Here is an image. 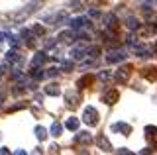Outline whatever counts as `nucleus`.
<instances>
[{
    "mask_svg": "<svg viewBox=\"0 0 157 155\" xmlns=\"http://www.w3.org/2000/svg\"><path fill=\"white\" fill-rule=\"evenodd\" d=\"M39 6H43V2H41V0H32V2H29L28 6H24L22 10H20V12L16 14V16H14V20H16V22H22V20H26V18H29V16H32V14L36 12Z\"/></svg>",
    "mask_w": 157,
    "mask_h": 155,
    "instance_id": "obj_1",
    "label": "nucleus"
},
{
    "mask_svg": "<svg viewBox=\"0 0 157 155\" xmlns=\"http://www.w3.org/2000/svg\"><path fill=\"white\" fill-rule=\"evenodd\" d=\"M82 120H85V124H88L90 128H94V126L98 124V112H96L94 106L85 108V112H82Z\"/></svg>",
    "mask_w": 157,
    "mask_h": 155,
    "instance_id": "obj_2",
    "label": "nucleus"
},
{
    "mask_svg": "<svg viewBox=\"0 0 157 155\" xmlns=\"http://www.w3.org/2000/svg\"><path fill=\"white\" fill-rule=\"evenodd\" d=\"M85 26L90 28V22H88L86 16H78V18H73V20H69V28H71V30H75V32L82 30Z\"/></svg>",
    "mask_w": 157,
    "mask_h": 155,
    "instance_id": "obj_3",
    "label": "nucleus"
},
{
    "mask_svg": "<svg viewBox=\"0 0 157 155\" xmlns=\"http://www.w3.org/2000/svg\"><path fill=\"white\" fill-rule=\"evenodd\" d=\"M130 75H132V67L124 65V67H120V69L116 71V81L118 83H126V81L130 79Z\"/></svg>",
    "mask_w": 157,
    "mask_h": 155,
    "instance_id": "obj_4",
    "label": "nucleus"
},
{
    "mask_svg": "<svg viewBox=\"0 0 157 155\" xmlns=\"http://www.w3.org/2000/svg\"><path fill=\"white\" fill-rule=\"evenodd\" d=\"M118 98H120V93L118 90H106L104 94H102V102H106L108 106H112V104H116L118 102Z\"/></svg>",
    "mask_w": 157,
    "mask_h": 155,
    "instance_id": "obj_5",
    "label": "nucleus"
},
{
    "mask_svg": "<svg viewBox=\"0 0 157 155\" xmlns=\"http://www.w3.org/2000/svg\"><path fill=\"white\" fill-rule=\"evenodd\" d=\"M126 59V51L124 49H116V51H110L106 55V61L108 63H120V61H124Z\"/></svg>",
    "mask_w": 157,
    "mask_h": 155,
    "instance_id": "obj_6",
    "label": "nucleus"
},
{
    "mask_svg": "<svg viewBox=\"0 0 157 155\" xmlns=\"http://www.w3.org/2000/svg\"><path fill=\"white\" fill-rule=\"evenodd\" d=\"M57 40H59V41H63V43H73V41L77 40V32H75V30H65V32L59 33Z\"/></svg>",
    "mask_w": 157,
    "mask_h": 155,
    "instance_id": "obj_7",
    "label": "nucleus"
},
{
    "mask_svg": "<svg viewBox=\"0 0 157 155\" xmlns=\"http://www.w3.org/2000/svg\"><path fill=\"white\" fill-rule=\"evenodd\" d=\"M112 132H120L124 135H130L132 134V126L126 124V122H116V124H112Z\"/></svg>",
    "mask_w": 157,
    "mask_h": 155,
    "instance_id": "obj_8",
    "label": "nucleus"
},
{
    "mask_svg": "<svg viewBox=\"0 0 157 155\" xmlns=\"http://www.w3.org/2000/svg\"><path fill=\"white\" fill-rule=\"evenodd\" d=\"M85 55H86V47L85 45H77V47L71 49V59H75V61H81Z\"/></svg>",
    "mask_w": 157,
    "mask_h": 155,
    "instance_id": "obj_9",
    "label": "nucleus"
},
{
    "mask_svg": "<svg viewBox=\"0 0 157 155\" xmlns=\"http://www.w3.org/2000/svg\"><path fill=\"white\" fill-rule=\"evenodd\" d=\"M104 26L108 28V30H116L118 28V18L114 16V14H104Z\"/></svg>",
    "mask_w": 157,
    "mask_h": 155,
    "instance_id": "obj_10",
    "label": "nucleus"
},
{
    "mask_svg": "<svg viewBox=\"0 0 157 155\" xmlns=\"http://www.w3.org/2000/svg\"><path fill=\"white\" fill-rule=\"evenodd\" d=\"M73 142L75 143H90L92 142V135L88 132H77V135L73 138Z\"/></svg>",
    "mask_w": 157,
    "mask_h": 155,
    "instance_id": "obj_11",
    "label": "nucleus"
},
{
    "mask_svg": "<svg viewBox=\"0 0 157 155\" xmlns=\"http://www.w3.org/2000/svg\"><path fill=\"white\" fill-rule=\"evenodd\" d=\"M45 61H47L45 51H37L36 55H33V59H32V67H39V65H43Z\"/></svg>",
    "mask_w": 157,
    "mask_h": 155,
    "instance_id": "obj_12",
    "label": "nucleus"
},
{
    "mask_svg": "<svg viewBox=\"0 0 157 155\" xmlns=\"http://www.w3.org/2000/svg\"><path fill=\"white\" fill-rule=\"evenodd\" d=\"M6 61H8V63H18V65H20L24 59L20 57V53L14 49V51H8V53H6Z\"/></svg>",
    "mask_w": 157,
    "mask_h": 155,
    "instance_id": "obj_13",
    "label": "nucleus"
},
{
    "mask_svg": "<svg viewBox=\"0 0 157 155\" xmlns=\"http://www.w3.org/2000/svg\"><path fill=\"white\" fill-rule=\"evenodd\" d=\"M65 128L71 130V132H77L78 130V118H75V116H71V118L65 122Z\"/></svg>",
    "mask_w": 157,
    "mask_h": 155,
    "instance_id": "obj_14",
    "label": "nucleus"
},
{
    "mask_svg": "<svg viewBox=\"0 0 157 155\" xmlns=\"http://www.w3.org/2000/svg\"><path fill=\"white\" fill-rule=\"evenodd\" d=\"M126 26L130 28V30H140V20H137V18H134V16H128L126 18Z\"/></svg>",
    "mask_w": 157,
    "mask_h": 155,
    "instance_id": "obj_15",
    "label": "nucleus"
},
{
    "mask_svg": "<svg viewBox=\"0 0 157 155\" xmlns=\"http://www.w3.org/2000/svg\"><path fill=\"white\" fill-rule=\"evenodd\" d=\"M96 143H98V147L102 149V151H110V142H108V139L104 138V135H100V138H96Z\"/></svg>",
    "mask_w": 157,
    "mask_h": 155,
    "instance_id": "obj_16",
    "label": "nucleus"
},
{
    "mask_svg": "<svg viewBox=\"0 0 157 155\" xmlns=\"http://www.w3.org/2000/svg\"><path fill=\"white\" fill-rule=\"evenodd\" d=\"M32 79H33V81H41V79H45V71L39 69V67H33V69H32Z\"/></svg>",
    "mask_w": 157,
    "mask_h": 155,
    "instance_id": "obj_17",
    "label": "nucleus"
},
{
    "mask_svg": "<svg viewBox=\"0 0 157 155\" xmlns=\"http://www.w3.org/2000/svg\"><path fill=\"white\" fill-rule=\"evenodd\" d=\"M59 93H61V90H59V86L55 83H51V85L45 86V94H49V96H59Z\"/></svg>",
    "mask_w": 157,
    "mask_h": 155,
    "instance_id": "obj_18",
    "label": "nucleus"
},
{
    "mask_svg": "<svg viewBox=\"0 0 157 155\" xmlns=\"http://www.w3.org/2000/svg\"><path fill=\"white\" fill-rule=\"evenodd\" d=\"M90 83H92V77L90 75H85V77H81V79L77 81V86H78V89H85V86L90 85Z\"/></svg>",
    "mask_w": 157,
    "mask_h": 155,
    "instance_id": "obj_19",
    "label": "nucleus"
},
{
    "mask_svg": "<svg viewBox=\"0 0 157 155\" xmlns=\"http://www.w3.org/2000/svg\"><path fill=\"white\" fill-rule=\"evenodd\" d=\"M145 134H147V138H149V139L157 142V128H155V126H147V128H145Z\"/></svg>",
    "mask_w": 157,
    "mask_h": 155,
    "instance_id": "obj_20",
    "label": "nucleus"
},
{
    "mask_svg": "<svg viewBox=\"0 0 157 155\" xmlns=\"http://www.w3.org/2000/svg\"><path fill=\"white\" fill-rule=\"evenodd\" d=\"M61 132H63V124H59V122H53V126H51V135H55V138H59V135H61Z\"/></svg>",
    "mask_w": 157,
    "mask_h": 155,
    "instance_id": "obj_21",
    "label": "nucleus"
},
{
    "mask_svg": "<svg viewBox=\"0 0 157 155\" xmlns=\"http://www.w3.org/2000/svg\"><path fill=\"white\" fill-rule=\"evenodd\" d=\"M36 138H37V139H41V142L47 138V130L43 128V126H37V128H36Z\"/></svg>",
    "mask_w": 157,
    "mask_h": 155,
    "instance_id": "obj_22",
    "label": "nucleus"
},
{
    "mask_svg": "<svg viewBox=\"0 0 157 155\" xmlns=\"http://www.w3.org/2000/svg\"><path fill=\"white\" fill-rule=\"evenodd\" d=\"M86 55H90L92 59H98V55H100V49H98V47H86Z\"/></svg>",
    "mask_w": 157,
    "mask_h": 155,
    "instance_id": "obj_23",
    "label": "nucleus"
},
{
    "mask_svg": "<svg viewBox=\"0 0 157 155\" xmlns=\"http://www.w3.org/2000/svg\"><path fill=\"white\" fill-rule=\"evenodd\" d=\"M32 33H33V36H43V33H45V30H43V26L36 24V26L32 28Z\"/></svg>",
    "mask_w": 157,
    "mask_h": 155,
    "instance_id": "obj_24",
    "label": "nucleus"
},
{
    "mask_svg": "<svg viewBox=\"0 0 157 155\" xmlns=\"http://www.w3.org/2000/svg\"><path fill=\"white\" fill-rule=\"evenodd\" d=\"M6 37H8V41L12 43L14 49H16V47H20V37H18V36H6Z\"/></svg>",
    "mask_w": 157,
    "mask_h": 155,
    "instance_id": "obj_25",
    "label": "nucleus"
},
{
    "mask_svg": "<svg viewBox=\"0 0 157 155\" xmlns=\"http://www.w3.org/2000/svg\"><path fill=\"white\" fill-rule=\"evenodd\" d=\"M71 8L73 10H82V2L81 0H71Z\"/></svg>",
    "mask_w": 157,
    "mask_h": 155,
    "instance_id": "obj_26",
    "label": "nucleus"
},
{
    "mask_svg": "<svg viewBox=\"0 0 157 155\" xmlns=\"http://www.w3.org/2000/svg\"><path fill=\"white\" fill-rule=\"evenodd\" d=\"M88 16L90 18H100L102 14H100V10H96V8H90V10H88Z\"/></svg>",
    "mask_w": 157,
    "mask_h": 155,
    "instance_id": "obj_27",
    "label": "nucleus"
},
{
    "mask_svg": "<svg viewBox=\"0 0 157 155\" xmlns=\"http://www.w3.org/2000/svg\"><path fill=\"white\" fill-rule=\"evenodd\" d=\"M98 79H100V81L110 79V71H100V73H98Z\"/></svg>",
    "mask_w": 157,
    "mask_h": 155,
    "instance_id": "obj_28",
    "label": "nucleus"
},
{
    "mask_svg": "<svg viewBox=\"0 0 157 155\" xmlns=\"http://www.w3.org/2000/svg\"><path fill=\"white\" fill-rule=\"evenodd\" d=\"M57 73H59V69H57V67H51V69H47L45 77H57Z\"/></svg>",
    "mask_w": 157,
    "mask_h": 155,
    "instance_id": "obj_29",
    "label": "nucleus"
},
{
    "mask_svg": "<svg viewBox=\"0 0 157 155\" xmlns=\"http://www.w3.org/2000/svg\"><path fill=\"white\" fill-rule=\"evenodd\" d=\"M61 69H63V71H71V69H73V63H71V61H63V63H61Z\"/></svg>",
    "mask_w": 157,
    "mask_h": 155,
    "instance_id": "obj_30",
    "label": "nucleus"
},
{
    "mask_svg": "<svg viewBox=\"0 0 157 155\" xmlns=\"http://www.w3.org/2000/svg\"><path fill=\"white\" fill-rule=\"evenodd\" d=\"M94 65H96V59H92V57L86 59V61H82V67H94Z\"/></svg>",
    "mask_w": 157,
    "mask_h": 155,
    "instance_id": "obj_31",
    "label": "nucleus"
},
{
    "mask_svg": "<svg viewBox=\"0 0 157 155\" xmlns=\"http://www.w3.org/2000/svg\"><path fill=\"white\" fill-rule=\"evenodd\" d=\"M118 153H122V155H130L132 151H130L128 147H120V149H118Z\"/></svg>",
    "mask_w": 157,
    "mask_h": 155,
    "instance_id": "obj_32",
    "label": "nucleus"
},
{
    "mask_svg": "<svg viewBox=\"0 0 157 155\" xmlns=\"http://www.w3.org/2000/svg\"><path fill=\"white\" fill-rule=\"evenodd\" d=\"M8 153H10L8 147H0V155H8Z\"/></svg>",
    "mask_w": 157,
    "mask_h": 155,
    "instance_id": "obj_33",
    "label": "nucleus"
},
{
    "mask_svg": "<svg viewBox=\"0 0 157 155\" xmlns=\"http://www.w3.org/2000/svg\"><path fill=\"white\" fill-rule=\"evenodd\" d=\"M53 45H55V41H53V40H47L45 41V47H53Z\"/></svg>",
    "mask_w": 157,
    "mask_h": 155,
    "instance_id": "obj_34",
    "label": "nucleus"
},
{
    "mask_svg": "<svg viewBox=\"0 0 157 155\" xmlns=\"http://www.w3.org/2000/svg\"><path fill=\"white\" fill-rule=\"evenodd\" d=\"M4 37H6V33H2V32H0V41H4Z\"/></svg>",
    "mask_w": 157,
    "mask_h": 155,
    "instance_id": "obj_35",
    "label": "nucleus"
},
{
    "mask_svg": "<svg viewBox=\"0 0 157 155\" xmlns=\"http://www.w3.org/2000/svg\"><path fill=\"white\" fill-rule=\"evenodd\" d=\"M2 98H4V96H2V94H0V102H2Z\"/></svg>",
    "mask_w": 157,
    "mask_h": 155,
    "instance_id": "obj_36",
    "label": "nucleus"
}]
</instances>
